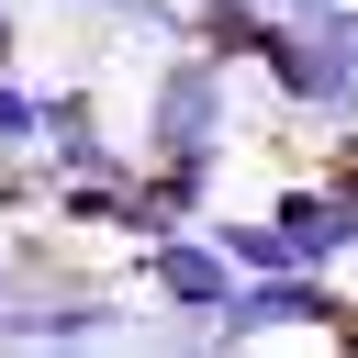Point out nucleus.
<instances>
[{"instance_id": "nucleus-1", "label": "nucleus", "mask_w": 358, "mask_h": 358, "mask_svg": "<svg viewBox=\"0 0 358 358\" xmlns=\"http://www.w3.org/2000/svg\"><path fill=\"white\" fill-rule=\"evenodd\" d=\"M268 78V101L313 134H358V0L313 11V22H268V45L246 56Z\"/></svg>"}, {"instance_id": "nucleus-2", "label": "nucleus", "mask_w": 358, "mask_h": 358, "mask_svg": "<svg viewBox=\"0 0 358 358\" xmlns=\"http://www.w3.org/2000/svg\"><path fill=\"white\" fill-rule=\"evenodd\" d=\"M235 78L246 67H224V56H201L190 34L157 56V78H145V101H134V157H224L235 145Z\"/></svg>"}, {"instance_id": "nucleus-3", "label": "nucleus", "mask_w": 358, "mask_h": 358, "mask_svg": "<svg viewBox=\"0 0 358 358\" xmlns=\"http://www.w3.org/2000/svg\"><path fill=\"white\" fill-rule=\"evenodd\" d=\"M257 336H347L358 347V302L336 291V268H257L201 313V347H257Z\"/></svg>"}, {"instance_id": "nucleus-4", "label": "nucleus", "mask_w": 358, "mask_h": 358, "mask_svg": "<svg viewBox=\"0 0 358 358\" xmlns=\"http://www.w3.org/2000/svg\"><path fill=\"white\" fill-rule=\"evenodd\" d=\"M134 280L157 291V313H134V336H168V347H201V313L235 291V257L213 246V224H157L134 246Z\"/></svg>"}, {"instance_id": "nucleus-5", "label": "nucleus", "mask_w": 358, "mask_h": 358, "mask_svg": "<svg viewBox=\"0 0 358 358\" xmlns=\"http://www.w3.org/2000/svg\"><path fill=\"white\" fill-rule=\"evenodd\" d=\"M134 336V302L112 280H67V291H11L0 302V347H112Z\"/></svg>"}, {"instance_id": "nucleus-6", "label": "nucleus", "mask_w": 358, "mask_h": 358, "mask_svg": "<svg viewBox=\"0 0 358 358\" xmlns=\"http://www.w3.org/2000/svg\"><path fill=\"white\" fill-rule=\"evenodd\" d=\"M268 224L291 235V268H347L358 257V201L336 179H280L268 190Z\"/></svg>"}, {"instance_id": "nucleus-7", "label": "nucleus", "mask_w": 358, "mask_h": 358, "mask_svg": "<svg viewBox=\"0 0 358 358\" xmlns=\"http://www.w3.org/2000/svg\"><path fill=\"white\" fill-rule=\"evenodd\" d=\"M179 34H190L201 56H224V67H246V56L268 45V0H190Z\"/></svg>"}, {"instance_id": "nucleus-8", "label": "nucleus", "mask_w": 358, "mask_h": 358, "mask_svg": "<svg viewBox=\"0 0 358 358\" xmlns=\"http://www.w3.org/2000/svg\"><path fill=\"white\" fill-rule=\"evenodd\" d=\"M213 246L235 257V280H257V268H291V235H280L268 213H213Z\"/></svg>"}, {"instance_id": "nucleus-9", "label": "nucleus", "mask_w": 358, "mask_h": 358, "mask_svg": "<svg viewBox=\"0 0 358 358\" xmlns=\"http://www.w3.org/2000/svg\"><path fill=\"white\" fill-rule=\"evenodd\" d=\"M34 101H45V90H34L22 67H0V145H34Z\"/></svg>"}, {"instance_id": "nucleus-10", "label": "nucleus", "mask_w": 358, "mask_h": 358, "mask_svg": "<svg viewBox=\"0 0 358 358\" xmlns=\"http://www.w3.org/2000/svg\"><path fill=\"white\" fill-rule=\"evenodd\" d=\"M22 56V0H0V67Z\"/></svg>"}, {"instance_id": "nucleus-11", "label": "nucleus", "mask_w": 358, "mask_h": 358, "mask_svg": "<svg viewBox=\"0 0 358 358\" xmlns=\"http://www.w3.org/2000/svg\"><path fill=\"white\" fill-rule=\"evenodd\" d=\"M313 11H336V0H268V22H313Z\"/></svg>"}, {"instance_id": "nucleus-12", "label": "nucleus", "mask_w": 358, "mask_h": 358, "mask_svg": "<svg viewBox=\"0 0 358 358\" xmlns=\"http://www.w3.org/2000/svg\"><path fill=\"white\" fill-rule=\"evenodd\" d=\"M324 179H336V190H347V201H358V157H336V168H324Z\"/></svg>"}, {"instance_id": "nucleus-13", "label": "nucleus", "mask_w": 358, "mask_h": 358, "mask_svg": "<svg viewBox=\"0 0 358 358\" xmlns=\"http://www.w3.org/2000/svg\"><path fill=\"white\" fill-rule=\"evenodd\" d=\"M0 302H11V268H0Z\"/></svg>"}]
</instances>
